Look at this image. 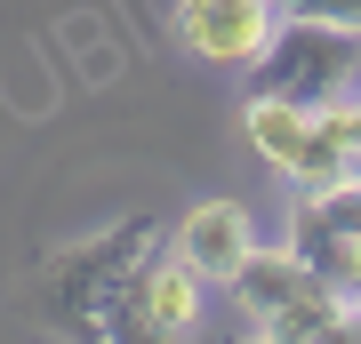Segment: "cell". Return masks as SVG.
<instances>
[{"instance_id":"5","label":"cell","mask_w":361,"mask_h":344,"mask_svg":"<svg viewBox=\"0 0 361 344\" xmlns=\"http://www.w3.org/2000/svg\"><path fill=\"white\" fill-rule=\"evenodd\" d=\"M281 241L305 256V265H322L329 281L361 305V168H353V177H337V184L297 192V200H289V224H281Z\"/></svg>"},{"instance_id":"4","label":"cell","mask_w":361,"mask_h":344,"mask_svg":"<svg viewBox=\"0 0 361 344\" xmlns=\"http://www.w3.org/2000/svg\"><path fill=\"white\" fill-rule=\"evenodd\" d=\"M241 136H249V153H257L273 177H289L297 192H313V184H337V177H353V160H345V144L329 136V120H322V104H289V96H249L241 104Z\"/></svg>"},{"instance_id":"6","label":"cell","mask_w":361,"mask_h":344,"mask_svg":"<svg viewBox=\"0 0 361 344\" xmlns=\"http://www.w3.org/2000/svg\"><path fill=\"white\" fill-rule=\"evenodd\" d=\"M273 25H281L273 0H177V8H169L177 49L201 56V64H249L273 40Z\"/></svg>"},{"instance_id":"3","label":"cell","mask_w":361,"mask_h":344,"mask_svg":"<svg viewBox=\"0 0 361 344\" xmlns=\"http://www.w3.org/2000/svg\"><path fill=\"white\" fill-rule=\"evenodd\" d=\"M145 248H153V224H145V217L97 232V241L56 248V265H49V305H56V320L80 329V336H113L121 320H129V281H137Z\"/></svg>"},{"instance_id":"7","label":"cell","mask_w":361,"mask_h":344,"mask_svg":"<svg viewBox=\"0 0 361 344\" xmlns=\"http://www.w3.org/2000/svg\"><path fill=\"white\" fill-rule=\"evenodd\" d=\"M201 305H209V281L169 241H153L145 265H137V281H129V329H145V336H193Z\"/></svg>"},{"instance_id":"2","label":"cell","mask_w":361,"mask_h":344,"mask_svg":"<svg viewBox=\"0 0 361 344\" xmlns=\"http://www.w3.org/2000/svg\"><path fill=\"white\" fill-rule=\"evenodd\" d=\"M249 96H289V104H329L361 89V25L337 16H281L273 40L241 64Z\"/></svg>"},{"instance_id":"8","label":"cell","mask_w":361,"mask_h":344,"mask_svg":"<svg viewBox=\"0 0 361 344\" xmlns=\"http://www.w3.org/2000/svg\"><path fill=\"white\" fill-rule=\"evenodd\" d=\"M169 248H177L209 288H225L233 272L249 265V248H257V217H249L241 200H193L177 224H169Z\"/></svg>"},{"instance_id":"1","label":"cell","mask_w":361,"mask_h":344,"mask_svg":"<svg viewBox=\"0 0 361 344\" xmlns=\"http://www.w3.org/2000/svg\"><path fill=\"white\" fill-rule=\"evenodd\" d=\"M233 312L249 336L265 344H329V336H361V305L329 281L322 265H305L289 241H257L249 265L225 281Z\"/></svg>"}]
</instances>
